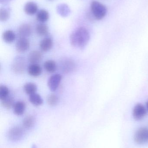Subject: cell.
Masks as SVG:
<instances>
[{"instance_id": "cell-1", "label": "cell", "mask_w": 148, "mask_h": 148, "mask_svg": "<svg viewBox=\"0 0 148 148\" xmlns=\"http://www.w3.org/2000/svg\"><path fill=\"white\" fill-rule=\"evenodd\" d=\"M90 36L87 29L83 27L78 28L70 36V42L75 47L83 49L89 41Z\"/></svg>"}, {"instance_id": "cell-2", "label": "cell", "mask_w": 148, "mask_h": 148, "mask_svg": "<svg viewBox=\"0 0 148 148\" xmlns=\"http://www.w3.org/2000/svg\"><path fill=\"white\" fill-rule=\"evenodd\" d=\"M91 9L94 17L98 20L104 18L107 12V8L103 4L97 1L91 3Z\"/></svg>"}, {"instance_id": "cell-3", "label": "cell", "mask_w": 148, "mask_h": 148, "mask_svg": "<svg viewBox=\"0 0 148 148\" xmlns=\"http://www.w3.org/2000/svg\"><path fill=\"white\" fill-rule=\"evenodd\" d=\"M26 67V62L23 57L17 56L13 60L11 69L14 73L16 74H22L23 73Z\"/></svg>"}, {"instance_id": "cell-4", "label": "cell", "mask_w": 148, "mask_h": 148, "mask_svg": "<svg viewBox=\"0 0 148 148\" xmlns=\"http://www.w3.org/2000/svg\"><path fill=\"white\" fill-rule=\"evenodd\" d=\"M8 137L10 140L17 142L20 140L23 135V130L21 127H14L11 128L8 132Z\"/></svg>"}, {"instance_id": "cell-5", "label": "cell", "mask_w": 148, "mask_h": 148, "mask_svg": "<svg viewBox=\"0 0 148 148\" xmlns=\"http://www.w3.org/2000/svg\"><path fill=\"white\" fill-rule=\"evenodd\" d=\"M134 140L138 144H143L148 141V128H140L136 132Z\"/></svg>"}, {"instance_id": "cell-6", "label": "cell", "mask_w": 148, "mask_h": 148, "mask_svg": "<svg viewBox=\"0 0 148 148\" xmlns=\"http://www.w3.org/2000/svg\"><path fill=\"white\" fill-rule=\"evenodd\" d=\"M132 114L134 119L136 121L142 120L147 115V108L142 103H137L133 108Z\"/></svg>"}, {"instance_id": "cell-7", "label": "cell", "mask_w": 148, "mask_h": 148, "mask_svg": "<svg viewBox=\"0 0 148 148\" xmlns=\"http://www.w3.org/2000/svg\"><path fill=\"white\" fill-rule=\"evenodd\" d=\"M62 77L60 74H56L50 77L47 82L48 87L51 91H54L60 85Z\"/></svg>"}, {"instance_id": "cell-8", "label": "cell", "mask_w": 148, "mask_h": 148, "mask_svg": "<svg viewBox=\"0 0 148 148\" xmlns=\"http://www.w3.org/2000/svg\"><path fill=\"white\" fill-rule=\"evenodd\" d=\"M29 48L30 42L26 38H20L16 44V49L19 53H24Z\"/></svg>"}, {"instance_id": "cell-9", "label": "cell", "mask_w": 148, "mask_h": 148, "mask_svg": "<svg viewBox=\"0 0 148 148\" xmlns=\"http://www.w3.org/2000/svg\"><path fill=\"white\" fill-rule=\"evenodd\" d=\"M75 68V65L74 62L70 59H66L61 62V70L65 73L72 72L74 69Z\"/></svg>"}, {"instance_id": "cell-10", "label": "cell", "mask_w": 148, "mask_h": 148, "mask_svg": "<svg viewBox=\"0 0 148 148\" xmlns=\"http://www.w3.org/2000/svg\"><path fill=\"white\" fill-rule=\"evenodd\" d=\"M43 59V55L40 51H33L30 52L28 56V60L31 64L39 63Z\"/></svg>"}, {"instance_id": "cell-11", "label": "cell", "mask_w": 148, "mask_h": 148, "mask_svg": "<svg viewBox=\"0 0 148 148\" xmlns=\"http://www.w3.org/2000/svg\"><path fill=\"white\" fill-rule=\"evenodd\" d=\"M32 28L28 24H23L21 25L18 29V35L20 38H27L31 35Z\"/></svg>"}, {"instance_id": "cell-12", "label": "cell", "mask_w": 148, "mask_h": 148, "mask_svg": "<svg viewBox=\"0 0 148 148\" xmlns=\"http://www.w3.org/2000/svg\"><path fill=\"white\" fill-rule=\"evenodd\" d=\"M38 10V6L36 3L29 1L24 6V11L28 15H33L36 13Z\"/></svg>"}, {"instance_id": "cell-13", "label": "cell", "mask_w": 148, "mask_h": 148, "mask_svg": "<svg viewBox=\"0 0 148 148\" xmlns=\"http://www.w3.org/2000/svg\"><path fill=\"white\" fill-rule=\"evenodd\" d=\"M53 46V40L50 37H46L41 41L40 47L43 52H46L51 49Z\"/></svg>"}, {"instance_id": "cell-14", "label": "cell", "mask_w": 148, "mask_h": 148, "mask_svg": "<svg viewBox=\"0 0 148 148\" xmlns=\"http://www.w3.org/2000/svg\"><path fill=\"white\" fill-rule=\"evenodd\" d=\"M56 11L62 17H66L70 14V9L65 3H60L56 6Z\"/></svg>"}, {"instance_id": "cell-15", "label": "cell", "mask_w": 148, "mask_h": 148, "mask_svg": "<svg viewBox=\"0 0 148 148\" xmlns=\"http://www.w3.org/2000/svg\"><path fill=\"white\" fill-rule=\"evenodd\" d=\"M14 113L17 116L23 114L26 108L25 103L22 101H18L15 103L13 107Z\"/></svg>"}, {"instance_id": "cell-16", "label": "cell", "mask_w": 148, "mask_h": 148, "mask_svg": "<svg viewBox=\"0 0 148 148\" xmlns=\"http://www.w3.org/2000/svg\"><path fill=\"white\" fill-rule=\"evenodd\" d=\"M28 72L30 75L33 77H37L41 74L42 69L38 64H31L28 68Z\"/></svg>"}, {"instance_id": "cell-17", "label": "cell", "mask_w": 148, "mask_h": 148, "mask_svg": "<svg viewBox=\"0 0 148 148\" xmlns=\"http://www.w3.org/2000/svg\"><path fill=\"white\" fill-rule=\"evenodd\" d=\"M3 39L7 43H11L14 41L16 38L15 33L11 30L5 31L3 34Z\"/></svg>"}, {"instance_id": "cell-18", "label": "cell", "mask_w": 148, "mask_h": 148, "mask_svg": "<svg viewBox=\"0 0 148 148\" xmlns=\"http://www.w3.org/2000/svg\"><path fill=\"white\" fill-rule=\"evenodd\" d=\"M29 100L32 104L36 106H40L43 103L42 98L40 95L36 93L30 95Z\"/></svg>"}, {"instance_id": "cell-19", "label": "cell", "mask_w": 148, "mask_h": 148, "mask_svg": "<svg viewBox=\"0 0 148 148\" xmlns=\"http://www.w3.org/2000/svg\"><path fill=\"white\" fill-rule=\"evenodd\" d=\"M49 14L47 10L44 9L41 10L37 12L36 19L40 22L44 23L49 19Z\"/></svg>"}, {"instance_id": "cell-20", "label": "cell", "mask_w": 148, "mask_h": 148, "mask_svg": "<svg viewBox=\"0 0 148 148\" xmlns=\"http://www.w3.org/2000/svg\"><path fill=\"white\" fill-rule=\"evenodd\" d=\"M35 123V118L33 116L30 115L25 117L23 121V126L26 129L32 128Z\"/></svg>"}, {"instance_id": "cell-21", "label": "cell", "mask_w": 148, "mask_h": 148, "mask_svg": "<svg viewBox=\"0 0 148 148\" xmlns=\"http://www.w3.org/2000/svg\"><path fill=\"white\" fill-rule=\"evenodd\" d=\"M23 89L26 94L30 95L36 93L37 90V86L33 83H28L23 86Z\"/></svg>"}, {"instance_id": "cell-22", "label": "cell", "mask_w": 148, "mask_h": 148, "mask_svg": "<svg viewBox=\"0 0 148 148\" xmlns=\"http://www.w3.org/2000/svg\"><path fill=\"white\" fill-rule=\"evenodd\" d=\"M37 34L41 36H47L48 34V28L47 26L43 23H40L36 26V28Z\"/></svg>"}, {"instance_id": "cell-23", "label": "cell", "mask_w": 148, "mask_h": 148, "mask_svg": "<svg viewBox=\"0 0 148 148\" xmlns=\"http://www.w3.org/2000/svg\"><path fill=\"white\" fill-rule=\"evenodd\" d=\"M14 103V98L9 96L5 99L1 101L2 106L7 109H9L13 107Z\"/></svg>"}, {"instance_id": "cell-24", "label": "cell", "mask_w": 148, "mask_h": 148, "mask_svg": "<svg viewBox=\"0 0 148 148\" xmlns=\"http://www.w3.org/2000/svg\"><path fill=\"white\" fill-rule=\"evenodd\" d=\"M44 68L48 73H54L56 69V63L53 60L47 61L44 62Z\"/></svg>"}, {"instance_id": "cell-25", "label": "cell", "mask_w": 148, "mask_h": 148, "mask_svg": "<svg viewBox=\"0 0 148 148\" xmlns=\"http://www.w3.org/2000/svg\"><path fill=\"white\" fill-rule=\"evenodd\" d=\"M10 12L8 9L1 8L0 10V21L1 22L7 21L9 18Z\"/></svg>"}, {"instance_id": "cell-26", "label": "cell", "mask_w": 148, "mask_h": 148, "mask_svg": "<svg viewBox=\"0 0 148 148\" xmlns=\"http://www.w3.org/2000/svg\"><path fill=\"white\" fill-rule=\"evenodd\" d=\"M59 101L58 96L55 94H50L47 97V102L49 105L54 106L56 105Z\"/></svg>"}, {"instance_id": "cell-27", "label": "cell", "mask_w": 148, "mask_h": 148, "mask_svg": "<svg viewBox=\"0 0 148 148\" xmlns=\"http://www.w3.org/2000/svg\"><path fill=\"white\" fill-rule=\"evenodd\" d=\"M9 91L8 89L4 85H1L0 86V99L1 101L7 98L9 96Z\"/></svg>"}, {"instance_id": "cell-28", "label": "cell", "mask_w": 148, "mask_h": 148, "mask_svg": "<svg viewBox=\"0 0 148 148\" xmlns=\"http://www.w3.org/2000/svg\"><path fill=\"white\" fill-rule=\"evenodd\" d=\"M10 1V0H0V2L1 3H6V2L8 1Z\"/></svg>"}, {"instance_id": "cell-29", "label": "cell", "mask_w": 148, "mask_h": 148, "mask_svg": "<svg viewBox=\"0 0 148 148\" xmlns=\"http://www.w3.org/2000/svg\"><path fill=\"white\" fill-rule=\"evenodd\" d=\"M146 108H147V110H148V100L146 103Z\"/></svg>"}, {"instance_id": "cell-30", "label": "cell", "mask_w": 148, "mask_h": 148, "mask_svg": "<svg viewBox=\"0 0 148 148\" xmlns=\"http://www.w3.org/2000/svg\"><path fill=\"white\" fill-rule=\"evenodd\" d=\"M37 148V147H36V145H33V146L32 147V148Z\"/></svg>"}, {"instance_id": "cell-31", "label": "cell", "mask_w": 148, "mask_h": 148, "mask_svg": "<svg viewBox=\"0 0 148 148\" xmlns=\"http://www.w3.org/2000/svg\"><path fill=\"white\" fill-rule=\"evenodd\" d=\"M48 1H53V0H48Z\"/></svg>"}]
</instances>
